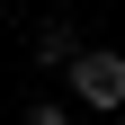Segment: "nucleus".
<instances>
[{
  "mask_svg": "<svg viewBox=\"0 0 125 125\" xmlns=\"http://www.w3.org/2000/svg\"><path fill=\"white\" fill-rule=\"evenodd\" d=\"M27 45H36L27 62H45V72H62V62L81 54V27H72V18H36V36H27Z\"/></svg>",
  "mask_w": 125,
  "mask_h": 125,
  "instance_id": "2",
  "label": "nucleus"
},
{
  "mask_svg": "<svg viewBox=\"0 0 125 125\" xmlns=\"http://www.w3.org/2000/svg\"><path fill=\"white\" fill-rule=\"evenodd\" d=\"M27 125H72V107H54V98H36V107H27Z\"/></svg>",
  "mask_w": 125,
  "mask_h": 125,
  "instance_id": "3",
  "label": "nucleus"
},
{
  "mask_svg": "<svg viewBox=\"0 0 125 125\" xmlns=\"http://www.w3.org/2000/svg\"><path fill=\"white\" fill-rule=\"evenodd\" d=\"M62 81H72V98H81V107H98V116H107V107H125V54H116V45H81V54L62 62Z\"/></svg>",
  "mask_w": 125,
  "mask_h": 125,
  "instance_id": "1",
  "label": "nucleus"
}]
</instances>
